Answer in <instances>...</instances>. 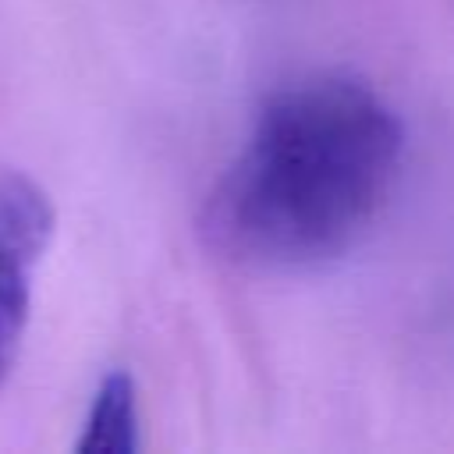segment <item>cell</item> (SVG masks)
<instances>
[{
	"instance_id": "obj_2",
	"label": "cell",
	"mask_w": 454,
	"mask_h": 454,
	"mask_svg": "<svg viewBox=\"0 0 454 454\" xmlns=\"http://www.w3.org/2000/svg\"><path fill=\"white\" fill-rule=\"evenodd\" d=\"M53 234L46 195L21 174H0V383L28 319L32 266Z\"/></svg>"
},
{
	"instance_id": "obj_3",
	"label": "cell",
	"mask_w": 454,
	"mask_h": 454,
	"mask_svg": "<svg viewBox=\"0 0 454 454\" xmlns=\"http://www.w3.org/2000/svg\"><path fill=\"white\" fill-rule=\"evenodd\" d=\"M82 454H131L138 450V401L128 372H110L89 408L85 433L78 440Z\"/></svg>"
},
{
	"instance_id": "obj_1",
	"label": "cell",
	"mask_w": 454,
	"mask_h": 454,
	"mask_svg": "<svg viewBox=\"0 0 454 454\" xmlns=\"http://www.w3.org/2000/svg\"><path fill=\"white\" fill-rule=\"evenodd\" d=\"M401 117L358 78L273 92L202 209L206 245L252 270H312L362 241L401 174Z\"/></svg>"
}]
</instances>
